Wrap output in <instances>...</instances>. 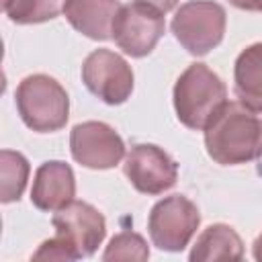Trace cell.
Returning <instances> with one entry per match:
<instances>
[{
    "instance_id": "obj_1",
    "label": "cell",
    "mask_w": 262,
    "mask_h": 262,
    "mask_svg": "<svg viewBox=\"0 0 262 262\" xmlns=\"http://www.w3.org/2000/svg\"><path fill=\"white\" fill-rule=\"evenodd\" d=\"M205 147L221 166L248 164L262 158V119L242 102H225L205 127Z\"/></svg>"
},
{
    "instance_id": "obj_2",
    "label": "cell",
    "mask_w": 262,
    "mask_h": 262,
    "mask_svg": "<svg viewBox=\"0 0 262 262\" xmlns=\"http://www.w3.org/2000/svg\"><path fill=\"white\" fill-rule=\"evenodd\" d=\"M172 100L176 117L184 127L205 131V127L227 102V88L207 63L194 61L178 76Z\"/></svg>"
},
{
    "instance_id": "obj_3",
    "label": "cell",
    "mask_w": 262,
    "mask_h": 262,
    "mask_svg": "<svg viewBox=\"0 0 262 262\" xmlns=\"http://www.w3.org/2000/svg\"><path fill=\"white\" fill-rule=\"evenodd\" d=\"M14 102L23 123L37 133L59 131L70 117V96L66 88L47 74L23 78L16 86Z\"/></svg>"
},
{
    "instance_id": "obj_4",
    "label": "cell",
    "mask_w": 262,
    "mask_h": 262,
    "mask_svg": "<svg viewBox=\"0 0 262 262\" xmlns=\"http://www.w3.org/2000/svg\"><path fill=\"white\" fill-rule=\"evenodd\" d=\"M225 8L213 0H190L180 4L172 18V33L176 41L190 55H207L225 35Z\"/></svg>"
},
{
    "instance_id": "obj_5",
    "label": "cell",
    "mask_w": 262,
    "mask_h": 262,
    "mask_svg": "<svg viewBox=\"0 0 262 262\" xmlns=\"http://www.w3.org/2000/svg\"><path fill=\"white\" fill-rule=\"evenodd\" d=\"M201 225L196 205L184 194H170L158 201L147 217L151 244L164 252H182Z\"/></svg>"
},
{
    "instance_id": "obj_6",
    "label": "cell",
    "mask_w": 262,
    "mask_h": 262,
    "mask_svg": "<svg viewBox=\"0 0 262 262\" xmlns=\"http://www.w3.org/2000/svg\"><path fill=\"white\" fill-rule=\"evenodd\" d=\"M166 31L164 12L143 2L123 4L113 23V39L131 57H145L154 51Z\"/></svg>"
},
{
    "instance_id": "obj_7",
    "label": "cell",
    "mask_w": 262,
    "mask_h": 262,
    "mask_svg": "<svg viewBox=\"0 0 262 262\" xmlns=\"http://www.w3.org/2000/svg\"><path fill=\"white\" fill-rule=\"evenodd\" d=\"M84 86L106 104H123L133 92L131 66L111 49H94L82 63Z\"/></svg>"
},
{
    "instance_id": "obj_8",
    "label": "cell",
    "mask_w": 262,
    "mask_h": 262,
    "mask_svg": "<svg viewBox=\"0 0 262 262\" xmlns=\"http://www.w3.org/2000/svg\"><path fill=\"white\" fill-rule=\"evenodd\" d=\"M70 151L84 168L108 170L125 158V143L111 125L102 121H84L70 131Z\"/></svg>"
},
{
    "instance_id": "obj_9",
    "label": "cell",
    "mask_w": 262,
    "mask_h": 262,
    "mask_svg": "<svg viewBox=\"0 0 262 262\" xmlns=\"http://www.w3.org/2000/svg\"><path fill=\"white\" fill-rule=\"evenodd\" d=\"M123 172L141 194H162L178 180V164L154 143H135L125 156Z\"/></svg>"
},
{
    "instance_id": "obj_10",
    "label": "cell",
    "mask_w": 262,
    "mask_h": 262,
    "mask_svg": "<svg viewBox=\"0 0 262 262\" xmlns=\"http://www.w3.org/2000/svg\"><path fill=\"white\" fill-rule=\"evenodd\" d=\"M55 233L63 237L80 258L92 256L106 235V221L102 213L84 201H72L57 209L51 217Z\"/></svg>"
},
{
    "instance_id": "obj_11",
    "label": "cell",
    "mask_w": 262,
    "mask_h": 262,
    "mask_svg": "<svg viewBox=\"0 0 262 262\" xmlns=\"http://www.w3.org/2000/svg\"><path fill=\"white\" fill-rule=\"evenodd\" d=\"M76 196V176L70 164L61 160L43 162L35 176L31 188V203L39 211H57L72 203Z\"/></svg>"
},
{
    "instance_id": "obj_12",
    "label": "cell",
    "mask_w": 262,
    "mask_h": 262,
    "mask_svg": "<svg viewBox=\"0 0 262 262\" xmlns=\"http://www.w3.org/2000/svg\"><path fill=\"white\" fill-rule=\"evenodd\" d=\"M119 8V0H66L63 16L84 37L106 41L113 39V23Z\"/></svg>"
},
{
    "instance_id": "obj_13",
    "label": "cell",
    "mask_w": 262,
    "mask_h": 262,
    "mask_svg": "<svg viewBox=\"0 0 262 262\" xmlns=\"http://www.w3.org/2000/svg\"><path fill=\"white\" fill-rule=\"evenodd\" d=\"M233 90L237 102L262 115V43L248 45L233 66Z\"/></svg>"
},
{
    "instance_id": "obj_14",
    "label": "cell",
    "mask_w": 262,
    "mask_h": 262,
    "mask_svg": "<svg viewBox=\"0 0 262 262\" xmlns=\"http://www.w3.org/2000/svg\"><path fill=\"white\" fill-rule=\"evenodd\" d=\"M188 258L192 262L207 260H242L244 258V242L231 225L213 223L196 237Z\"/></svg>"
},
{
    "instance_id": "obj_15",
    "label": "cell",
    "mask_w": 262,
    "mask_h": 262,
    "mask_svg": "<svg viewBox=\"0 0 262 262\" xmlns=\"http://www.w3.org/2000/svg\"><path fill=\"white\" fill-rule=\"evenodd\" d=\"M29 172H31L29 160L20 151H12V149L0 151V178H2L0 201L2 203H14L20 199V194L27 188Z\"/></svg>"
},
{
    "instance_id": "obj_16",
    "label": "cell",
    "mask_w": 262,
    "mask_h": 262,
    "mask_svg": "<svg viewBox=\"0 0 262 262\" xmlns=\"http://www.w3.org/2000/svg\"><path fill=\"white\" fill-rule=\"evenodd\" d=\"M66 0H4L6 16L16 25H39L63 12Z\"/></svg>"
},
{
    "instance_id": "obj_17",
    "label": "cell",
    "mask_w": 262,
    "mask_h": 262,
    "mask_svg": "<svg viewBox=\"0 0 262 262\" xmlns=\"http://www.w3.org/2000/svg\"><path fill=\"white\" fill-rule=\"evenodd\" d=\"M147 258H149L147 242L135 231L117 233L108 242L106 250L102 252L104 262H111V260H147Z\"/></svg>"
},
{
    "instance_id": "obj_18",
    "label": "cell",
    "mask_w": 262,
    "mask_h": 262,
    "mask_svg": "<svg viewBox=\"0 0 262 262\" xmlns=\"http://www.w3.org/2000/svg\"><path fill=\"white\" fill-rule=\"evenodd\" d=\"M33 260H66V262H74V260H80V256L74 252V248L63 237H59L55 233L51 239H45L37 248V252H33Z\"/></svg>"
},
{
    "instance_id": "obj_19",
    "label": "cell",
    "mask_w": 262,
    "mask_h": 262,
    "mask_svg": "<svg viewBox=\"0 0 262 262\" xmlns=\"http://www.w3.org/2000/svg\"><path fill=\"white\" fill-rule=\"evenodd\" d=\"M137 2H143V4H149V6H154L156 10H160V12H170L176 4H178V0H137Z\"/></svg>"
},
{
    "instance_id": "obj_20",
    "label": "cell",
    "mask_w": 262,
    "mask_h": 262,
    "mask_svg": "<svg viewBox=\"0 0 262 262\" xmlns=\"http://www.w3.org/2000/svg\"><path fill=\"white\" fill-rule=\"evenodd\" d=\"M235 8L239 10H252V12H262V0H229Z\"/></svg>"
},
{
    "instance_id": "obj_21",
    "label": "cell",
    "mask_w": 262,
    "mask_h": 262,
    "mask_svg": "<svg viewBox=\"0 0 262 262\" xmlns=\"http://www.w3.org/2000/svg\"><path fill=\"white\" fill-rule=\"evenodd\" d=\"M252 256H254V260H258V262H262V233L254 239V244H252Z\"/></svg>"
}]
</instances>
